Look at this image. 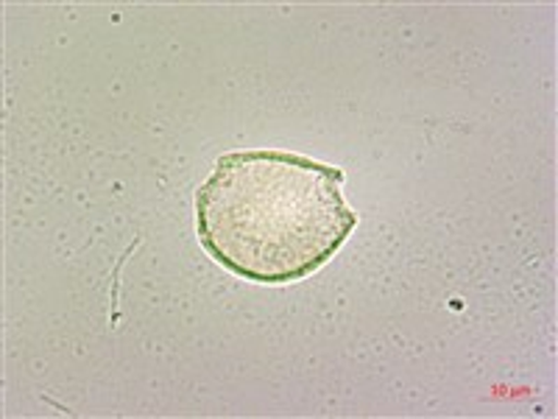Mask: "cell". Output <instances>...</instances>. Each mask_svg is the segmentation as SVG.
Returning <instances> with one entry per match:
<instances>
[{"label": "cell", "instance_id": "cell-1", "mask_svg": "<svg viewBox=\"0 0 558 419\" xmlns=\"http://www.w3.org/2000/svg\"><path fill=\"white\" fill-rule=\"evenodd\" d=\"M341 184V168L299 154H223L196 193L202 247L254 283L307 277L357 224Z\"/></svg>", "mask_w": 558, "mask_h": 419}]
</instances>
